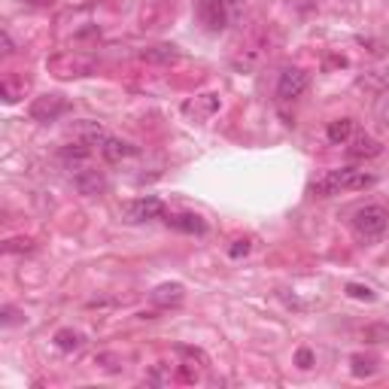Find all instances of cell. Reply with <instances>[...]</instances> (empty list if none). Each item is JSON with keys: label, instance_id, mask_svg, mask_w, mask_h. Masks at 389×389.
<instances>
[{"label": "cell", "instance_id": "obj_1", "mask_svg": "<svg viewBox=\"0 0 389 389\" xmlns=\"http://www.w3.org/2000/svg\"><path fill=\"white\" fill-rule=\"evenodd\" d=\"M377 182V176L365 174V171H353V167H341V171H329L325 176L314 182V195L331 198L341 192H359V189H371Z\"/></svg>", "mask_w": 389, "mask_h": 389}, {"label": "cell", "instance_id": "obj_2", "mask_svg": "<svg viewBox=\"0 0 389 389\" xmlns=\"http://www.w3.org/2000/svg\"><path fill=\"white\" fill-rule=\"evenodd\" d=\"M386 225H389V213L380 204H365V207H359L356 216H353V228H356V235L362 240L380 237L386 231Z\"/></svg>", "mask_w": 389, "mask_h": 389}, {"label": "cell", "instance_id": "obj_3", "mask_svg": "<svg viewBox=\"0 0 389 389\" xmlns=\"http://www.w3.org/2000/svg\"><path fill=\"white\" fill-rule=\"evenodd\" d=\"M165 213V204L158 201V198H134V201H125L122 210H119V216L125 219V222L131 225H140V222H150V219H158Z\"/></svg>", "mask_w": 389, "mask_h": 389}, {"label": "cell", "instance_id": "obj_4", "mask_svg": "<svg viewBox=\"0 0 389 389\" xmlns=\"http://www.w3.org/2000/svg\"><path fill=\"white\" fill-rule=\"evenodd\" d=\"M67 110H70V104L61 95H40V97H34L27 113H31L34 122H55V119H61Z\"/></svg>", "mask_w": 389, "mask_h": 389}, {"label": "cell", "instance_id": "obj_5", "mask_svg": "<svg viewBox=\"0 0 389 389\" xmlns=\"http://www.w3.org/2000/svg\"><path fill=\"white\" fill-rule=\"evenodd\" d=\"M307 91V73L301 67H286L277 80V97L280 101H295Z\"/></svg>", "mask_w": 389, "mask_h": 389}, {"label": "cell", "instance_id": "obj_6", "mask_svg": "<svg viewBox=\"0 0 389 389\" xmlns=\"http://www.w3.org/2000/svg\"><path fill=\"white\" fill-rule=\"evenodd\" d=\"M73 189L80 195L95 198V195H101L104 189H107V176H104L101 171H95V167H82V171L73 176Z\"/></svg>", "mask_w": 389, "mask_h": 389}, {"label": "cell", "instance_id": "obj_7", "mask_svg": "<svg viewBox=\"0 0 389 389\" xmlns=\"http://www.w3.org/2000/svg\"><path fill=\"white\" fill-rule=\"evenodd\" d=\"M97 150H101V155L107 161H113V165H119V161H125V158H134V155L140 152L134 143H128V140H119V137H104Z\"/></svg>", "mask_w": 389, "mask_h": 389}, {"label": "cell", "instance_id": "obj_8", "mask_svg": "<svg viewBox=\"0 0 389 389\" xmlns=\"http://www.w3.org/2000/svg\"><path fill=\"white\" fill-rule=\"evenodd\" d=\"M150 298L155 307H180L186 298V289H182V283H161L150 292Z\"/></svg>", "mask_w": 389, "mask_h": 389}, {"label": "cell", "instance_id": "obj_9", "mask_svg": "<svg viewBox=\"0 0 389 389\" xmlns=\"http://www.w3.org/2000/svg\"><path fill=\"white\" fill-rule=\"evenodd\" d=\"M167 225L182 235H204L207 231V222H204L198 213H176V216H167Z\"/></svg>", "mask_w": 389, "mask_h": 389}, {"label": "cell", "instance_id": "obj_10", "mask_svg": "<svg viewBox=\"0 0 389 389\" xmlns=\"http://www.w3.org/2000/svg\"><path fill=\"white\" fill-rule=\"evenodd\" d=\"M140 58L150 61V64H171V61L180 58V49L171 46V43H158V46H150L140 52Z\"/></svg>", "mask_w": 389, "mask_h": 389}, {"label": "cell", "instance_id": "obj_11", "mask_svg": "<svg viewBox=\"0 0 389 389\" xmlns=\"http://www.w3.org/2000/svg\"><path fill=\"white\" fill-rule=\"evenodd\" d=\"M82 344H86V338H82L80 331H73V329H58L55 331V346H58L61 353H76Z\"/></svg>", "mask_w": 389, "mask_h": 389}, {"label": "cell", "instance_id": "obj_12", "mask_svg": "<svg viewBox=\"0 0 389 389\" xmlns=\"http://www.w3.org/2000/svg\"><path fill=\"white\" fill-rule=\"evenodd\" d=\"M325 137H329V143H346V140L353 137V119H335V122H329V128H325Z\"/></svg>", "mask_w": 389, "mask_h": 389}, {"label": "cell", "instance_id": "obj_13", "mask_svg": "<svg viewBox=\"0 0 389 389\" xmlns=\"http://www.w3.org/2000/svg\"><path fill=\"white\" fill-rule=\"evenodd\" d=\"M346 152H350L353 158H374V155H380V143L374 137H368V134H362V137L353 140V146Z\"/></svg>", "mask_w": 389, "mask_h": 389}, {"label": "cell", "instance_id": "obj_14", "mask_svg": "<svg viewBox=\"0 0 389 389\" xmlns=\"http://www.w3.org/2000/svg\"><path fill=\"white\" fill-rule=\"evenodd\" d=\"M89 155H91V146L80 140V143H70V146H64V150H61V161L76 167V165H86Z\"/></svg>", "mask_w": 389, "mask_h": 389}, {"label": "cell", "instance_id": "obj_15", "mask_svg": "<svg viewBox=\"0 0 389 389\" xmlns=\"http://www.w3.org/2000/svg\"><path fill=\"white\" fill-rule=\"evenodd\" d=\"M201 10H204V19H207L210 31H222L225 27V12H222V6H219V0H204Z\"/></svg>", "mask_w": 389, "mask_h": 389}, {"label": "cell", "instance_id": "obj_16", "mask_svg": "<svg viewBox=\"0 0 389 389\" xmlns=\"http://www.w3.org/2000/svg\"><path fill=\"white\" fill-rule=\"evenodd\" d=\"M350 371H353V377H371V374L377 371V359H371V356H353L350 359Z\"/></svg>", "mask_w": 389, "mask_h": 389}, {"label": "cell", "instance_id": "obj_17", "mask_svg": "<svg viewBox=\"0 0 389 389\" xmlns=\"http://www.w3.org/2000/svg\"><path fill=\"white\" fill-rule=\"evenodd\" d=\"M344 292L350 295V298H356V301H374V292L368 286H362V283H346Z\"/></svg>", "mask_w": 389, "mask_h": 389}, {"label": "cell", "instance_id": "obj_18", "mask_svg": "<svg viewBox=\"0 0 389 389\" xmlns=\"http://www.w3.org/2000/svg\"><path fill=\"white\" fill-rule=\"evenodd\" d=\"M3 250L6 252H31L34 240L31 237H12V240H6V244H3Z\"/></svg>", "mask_w": 389, "mask_h": 389}, {"label": "cell", "instance_id": "obj_19", "mask_svg": "<svg viewBox=\"0 0 389 389\" xmlns=\"http://www.w3.org/2000/svg\"><path fill=\"white\" fill-rule=\"evenodd\" d=\"M295 365H298L301 371H307V368H314V365H316V356H314V350H307V346H301V350L295 353Z\"/></svg>", "mask_w": 389, "mask_h": 389}, {"label": "cell", "instance_id": "obj_20", "mask_svg": "<svg viewBox=\"0 0 389 389\" xmlns=\"http://www.w3.org/2000/svg\"><path fill=\"white\" fill-rule=\"evenodd\" d=\"M176 353H180V356H189V359H192V362H189V365H207V356H204V353L201 350H195V346H176Z\"/></svg>", "mask_w": 389, "mask_h": 389}, {"label": "cell", "instance_id": "obj_21", "mask_svg": "<svg viewBox=\"0 0 389 389\" xmlns=\"http://www.w3.org/2000/svg\"><path fill=\"white\" fill-rule=\"evenodd\" d=\"M246 252H250V240H235V244L228 246L231 259H240V256H246Z\"/></svg>", "mask_w": 389, "mask_h": 389}, {"label": "cell", "instance_id": "obj_22", "mask_svg": "<svg viewBox=\"0 0 389 389\" xmlns=\"http://www.w3.org/2000/svg\"><path fill=\"white\" fill-rule=\"evenodd\" d=\"M365 338H368V341H374V338H384V341H389V329H384V325H371V329H365Z\"/></svg>", "mask_w": 389, "mask_h": 389}, {"label": "cell", "instance_id": "obj_23", "mask_svg": "<svg viewBox=\"0 0 389 389\" xmlns=\"http://www.w3.org/2000/svg\"><path fill=\"white\" fill-rule=\"evenodd\" d=\"M12 322H22V316L16 314V307H10V304H6V307H3V325H12Z\"/></svg>", "mask_w": 389, "mask_h": 389}, {"label": "cell", "instance_id": "obj_24", "mask_svg": "<svg viewBox=\"0 0 389 389\" xmlns=\"http://www.w3.org/2000/svg\"><path fill=\"white\" fill-rule=\"evenodd\" d=\"M0 40H3V52H6V55H12V52H16V46H12V37H10V34H6V31L0 34Z\"/></svg>", "mask_w": 389, "mask_h": 389}, {"label": "cell", "instance_id": "obj_25", "mask_svg": "<svg viewBox=\"0 0 389 389\" xmlns=\"http://www.w3.org/2000/svg\"><path fill=\"white\" fill-rule=\"evenodd\" d=\"M380 116H384V125H389V97L380 104Z\"/></svg>", "mask_w": 389, "mask_h": 389}, {"label": "cell", "instance_id": "obj_26", "mask_svg": "<svg viewBox=\"0 0 389 389\" xmlns=\"http://www.w3.org/2000/svg\"><path fill=\"white\" fill-rule=\"evenodd\" d=\"M225 3H228V6H237V3H244V0H225Z\"/></svg>", "mask_w": 389, "mask_h": 389}]
</instances>
